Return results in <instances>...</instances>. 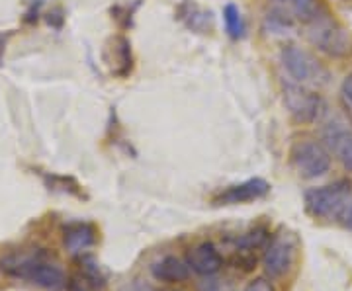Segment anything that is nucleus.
Listing matches in <instances>:
<instances>
[{
	"mask_svg": "<svg viewBox=\"0 0 352 291\" xmlns=\"http://www.w3.org/2000/svg\"><path fill=\"white\" fill-rule=\"evenodd\" d=\"M0 272L8 278L24 279L43 290H59L65 286V274L50 254L41 248L16 251L0 258Z\"/></svg>",
	"mask_w": 352,
	"mask_h": 291,
	"instance_id": "obj_1",
	"label": "nucleus"
},
{
	"mask_svg": "<svg viewBox=\"0 0 352 291\" xmlns=\"http://www.w3.org/2000/svg\"><path fill=\"white\" fill-rule=\"evenodd\" d=\"M309 41L329 57H346L352 51V34L342 25L329 18L327 14H319L309 24Z\"/></svg>",
	"mask_w": 352,
	"mask_h": 291,
	"instance_id": "obj_2",
	"label": "nucleus"
},
{
	"mask_svg": "<svg viewBox=\"0 0 352 291\" xmlns=\"http://www.w3.org/2000/svg\"><path fill=\"white\" fill-rule=\"evenodd\" d=\"M289 156H292V165L296 168V172L307 180L325 176L331 168V152L325 149V145L317 141H298L292 147Z\"/></svg>",
	"mask_w": 352,
	"mask_h": 291,
	"instance_id": "obj_3",
	"label": "nucleus"
},
{
	"mask_svg": "<svg viewBox=\"0 0 352 291\" xmlns=\"http://www.w3.org/2000/svg\"><path fill=\"white\" fill-rule=\"evenodd\" d=\"M284 104H286L292 117L303 126L317 121V117L321 115V110H323V100L319 98V94H315L294 80L284 84Z\"/></svg>",
	"mask_w": 352,
	"mask_h": 291,
	"instance_id": "obj_4",
	"label": "nucleus"
},
{
	"mask_svg": "<svg viewBox=\"0 0 352 291\" xmlns=\"http://www.w3.org/2000/svg\"><path fill=\"white\" fill-rule=\"evenodd\" d=\"M351 196L349 182H337L333 186H321L305 191V209L314 217H337L342 203Z\"/></svg>",
	"mask_w": 352,
	"mask_h": 291,
	"instance_id": "obj_5",
	"label": "nucleus"
},
{
	"mask_svg": "<svg viewBox=\"0 0 352 291\" xmlns=\"http://www.w3.org/2000/svg\"><path fill=\"white\" fill-rule=\"evenodd\" d=\"M282 65L292 76V80L298 84L319 82L327 76L325 69L315 61L314 55L298 45H288L282 49Z\"/></svg>",
	"mask_w": 352,
	"mask_h": 291,
	"instance_id": "obj_6",
	"label": "nucleus"
},
{
	"mask_svg": "<svg viewBox=\"0 0 352 291\" xmlns=\"http://www.w3.org/2000/svg\"><path fill=\"white\" fill-rule=\"evenodd\" d=\"M296 256V241L289 235H278L268 242L266 253H264V270L268 276L280 278L288 272L294 264Z\"/></svg>",
	"mask_w": 352,
	"mask_h": 291,
	"instance_id": "obj_7",
	"label": "nucleus"
},
{
	"mask_svg": "<svg viewBox=\"0 0 352 291\" xmlns=\"http://www.w3.org/2000/svg\"><path fill=\"white\" fill-rule=\"evenodd\" d=\"M270 184L263 178H251L241 184L229 186L214 198V205H243V203L256 202L268 196Z\"/></svg>",
	"mask_w": 352,
	"mask_h": 291,
	"instance_id": "obj_8",
	"label": "nucleus"
},
{
	"mask_svg": "<svg viewBox=\"0 0 352 291\" xmlns=\"http://www.w3.org/2000/svg\"><path fill=\"white\" fill-rule=\"evenodd\" d=\"M325 147L333 152L346 170H352V129L344 124H329L323 129Z\"/></svg>",
	"mask_w": 352,
	"mask_h": 291,
	"instance_id": "obj_9",
	"label": "nucleus"
},
{
	"mask_svg": "<svg viewBox=\"0 0 352 291\" xmlns=\"http://www.w3.org/2000/svg\"><path fill=\"white\" fill-rule=\"evenodd\" d=\"M188 266L200 276H214L223 266V258L214 242H200L188 253Z\"/></svg>",
	"mask_w": 352,
	"mask_h": 291,
	"instance_id": "obj_10",
	"label": "nucleus"
},
{
	"mask_svg": "<svg viewBox=\"0 0 352 291\" xmlns=\"http://www.w3.org/2000/svg\"><path fill=\"white\" fill-rule=\"evenodd\" d=\"M151 274L157 281L180 283V281L188 279L190 266L188 262H184L176 256H163L151 264Z\"/></svg>",
	"mask_w": 352,
	"mask_h": 291,
	"instance_id": "obj_11",
	"label": "nucleus"
},
{
	"mask_svg": "<svg viewBox=\"0 0 352 291\" xmlns=\"http://www.w3.org/2000/svg\"><path fill=\"white\" fill-rule=\"evenodd\" d=\"M96 242V229L88 223H71L63 231V244L69 253L82 254Z\"/></svg>",
	"mask_w": 352,
	"mask_h": 291,
	"instance_id": "obj_12",
	"label": "nucleus"
},
{
	"mask_svg": "<svg viewBox=\"0 0 352 291\" xmlns=\"http://www.w3.org/2000/svg\"><path fill=\"white\" fill-rule=\"evenodd\" d=\"M288 2L294 16H296L300 22H305V24H311L315 18L321 14V4H319V0H288Z\"/></svg>",
	"mask_w": 352,
	"mask_h": 291,
	"instance_id": "obj_13",
	"label": "nucleus"
},
{
	"mask_svg": "<svg viewBox=\"0 0 352 291\" xmlns=\"http://www.w3.org/2000/svg\"><path fill=\"white\" fill-rule=\"evenodd\" d=\"M223 22H226L227 34L231 38H243V34H245V22H243V16H241L239 8L235 4H227L226 6V10H223Z\"/></svg>",
	"mask_w": 352,
	"mask_h": 291,
	"instance_id": "obj_14",
	"label": "nucleus"
},
{
	"mask_svg": "<svg viewBox=\"0 0 352 291\" xmlns=\"http://www.w3.org/2000/svg\"><path fill=\"white\" fill-rule=\"evenodd\" d=\"M268 231L266 229H254V231H249V233H245L243 237H241L239 241H237V246H239L241 251H254V248H261L264 246L266 242H268Z\"/></svg>",
	"mask_w": 352,
	"mask_h": 291,
	"instance_id": "obj_15",
	"label": "nucleus"
},
{
	"mask_svg": "<svg viewBox=\"0 0 352 291\" xmlns=\"http://www.w3.org/2000/svg\"><path fill=\"white\" fill-rule=\"evenodd\" d=\"M337 219L344 229H352V196H349V200L342 203V207L337 213Z\"/></svg>",
	"mask_w": 352,
	"mask_h": 291,
	"instance_id": "obj_16",
	"label": "nucleus"
},
{
	"mask_svg": "<svg viewBox=\"0 0 352 291\" xmlns=\"http://www.w3.org/2000/svg\"><path fill=\"white\" fill-rule=\"evenodd\" d=\"M120 291H155V290H153V286H149V283H147V281H143V279H133V281L126 283V286H124Z\"/></svg>",
	"mask_w": 352,
	"mask_h": 291,
	"instance_id": "obj_17",
	"label": "nucleus"
},
{
	"mask_svg": "<svg viewBox=\"0 0 352 291\" xmlns=\"http://www.w3.org/2000/svg\"><path fill=\"white\" fill-rule=\"evenodd\" d=\"M245 291H274V288H272V283H270L268 279L258 278V279H254V281H251Z\"/></svg>",
	"mask_w": 352,
	"mask_h": 291,
	"instance_id": "obj_18",
	"label": "nucleus"
},
{
	"mask_svg": "<svg viewBox=\"0 0 352 291\" xmlns=\"http://www.w3.org/2000/svg\"><path fill=\"white\" fill-rule=\"evenodd\" d=\"M342 96H344V100L349 102L352 108V75H349L342 80Z\"/></svg>",
	"mask_w": 352,
	"mask_h": 291,
	"instance_id": "obj_19",
	"label": "nucleus"
}]
</instances>
